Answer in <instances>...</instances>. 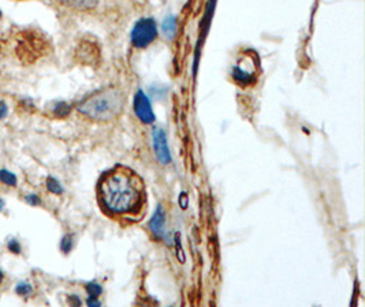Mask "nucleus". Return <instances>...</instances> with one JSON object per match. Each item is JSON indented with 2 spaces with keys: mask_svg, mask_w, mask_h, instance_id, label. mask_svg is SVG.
<instances>
[{
  "mask_svg": "<svg viewBox=\"0 0 365 307\" xmlns=\"http://www.w3.org/2000/svg\"><path fill=\"white\" fill-rule=\"evenodd\" d=\"M97 204L112 220L137 222L148 206V193L143 177L134 170L118 164L105 171L96 186Z\"/></svg>",
  "mask_w": 365,
  "mask_h": 307,
  "instance_id": "obj_1",
  "label": "nucleus"
},
{
  "mask_svg": "<svg viewBox=\"0 0 365 307\" xmlns=\"http://www.w3.org/2000/svg\"><path fill=\"white\" fill-rule=\"evenodd\" d=\"M126 94L119 88L108 86L93 91L77 104L75 109L86 119L95 122H111L125 109Z\"/></svg>",
  "mask_w": 365,
  "mask_h": 307,
  "instance_id": "obj_2",
  "label": "nucleus"
},
{
  "mask_svg": "<svg viewBox=\"0 0 365 307\" xmlns=\"http://www.w3.org/2000/svg\"><path fill=\"white\" fill-rule=\"evenodd\" d=\"M260 75V59L255 51L248 49L237 57L231 68V78L241 88H249L257 82Z\"/></svg>",
  "mask_w": 365,
  "mask_h": 307,
  "instance_id": "obj_3",
  "label": "nucleus"
},
{
  "mask_svg": "<svg viewBox=\"0 0 365 307\" xmlns=\"http://www.w3.org/2000/svg\"><path fill=\"white\" fill-rule=\"evenodd\" d=\"M14 55L22 63L35 62L37 57L43 56V49H46V41L33 30L18 32L14 40Z\"/></svg>",
  "mask_w": 365,
  "mask_h": 307,
  "instance_id": "obj_4",
  "label": "nucleus"
},
{
  "mask_svg": "<svg viewBox=\"0 0 365 307\" xmlns=\"http://www.w3.org/2000/svg\"><path fill=\"white\" fill-rule=\"evenodd\" d=\"M157 25L152 18H141L133 26L130 33V40L133 46L137 49L148 48L157 39Z\"/></svg>",
  "mask_w": 365,
  "mask_h": 307,
  "instance_id": "obj_5",
  "label": "nucleus"
},
{
  "mask_svg": "<svg viewBox=\"0 0 365 307\" xmlns=\"http://www.w3.org/2000/svg\"><path fill=\"white\" fill-rule=\"evenodd\" d=\"M134 114L138 118V120L144 125H151L155 122V112L151 105V101L141 89L136 93L134 96V102H133Z\"/></svg>",
  "mask_w": 365,
  "mask_h": 307,
  "instance_id": "obj_6",
  "label": "nucleus"
},
{
  "mask_svg": "<svg viewBox=\"0 0 365 307\" xmlns=\"http://www.w3.org/2000/svg\"><path fill=\"white\" fill-rule=\"evenodd\" d=\"M152 142H154V150L156 159L159 160L163 165L171 163V153L167 142V135L161 129H155L152 132Z\"/></svg>",
  "mask_w": 365,
  "mask_h": 307,
  "instance_id": "obj_7",
  "label": "nucleus"
},
{
  "mask_svg": "<svg viewBox=\"0 0 365 307\" xmlns=\"http://www.w3.org/2000/svg\"><path fill=\"white\" fill-rule=\"evenodd\" d=\"M57 3L67 10L78 12H86L95 10L100 0H56Z\"/></svg>",
  "mask_w": 365,
  "mask_h": 307,
  "instance_id": "obj_8",
  "label": "nucleus"
},
{
  "mask_svg": "<svg viewBox=\"0 0 365 307\" xmlns=\"http://www.w3.org/2000/svg\"><path fill=\"white\" fill-rule=\"evenodd\" d=\"M165 228V213L161 208V205L157 206V209L155 211V215L149 221V229L152 231L156 238H163Z\"/></svg>",
  "mask_w": 365,
  "mask_h": 307,
  "instance_id": "obj_9",
  "label": "nucleus"
},
{
  "mask_svg": "<svg viewBox=\"0 0 365 307\" xmlns=\"http://www.w3.org/2000/svg\"><path fill=\"white\" fill-rule=\"evenodd\" d=\"M177 18L174 15H167L164 18V21L161 23V33H163V36L167 40L174 39V36L177 34Z\"/></svg>",
  "mask_w": 365,
  "mask_h": 307,
  "instance_id": "obj_10",
  "label": "nucleus"
},
{
  "mask_svg": "<svg viewBox=\"0 0 365 307\" xmlns=\"http://www.w3.org/2000/svg\"><path fill=\"white\" fill-rule=\"evenodd\" d=\"M71 111H73V107L70 105L69 102L66 101L55 102L51 109L52 115H53L55 118H57V119H64V118H67V116L71 114Z\"/></svg>",
  "mask_w": 365,
  "mask_h": 307,
  "instance_id": "obj_11",
  "label": "nucleus"
},
{
  "mask_svg": "<svg viewBox=\"0 0 365 307\" xmlns=\"http://www.w3.org/2000/svg\"><path fill=\"white\" fill-rule=\"evenodd\" d=\"M0 182L8 186V187H17L18 177L14 172L3 168V170H0Z\"/></svg>",
  "mask_w": 365,
  "mask_h": 307,
  "instance_id": "obj_12",
  "label": "nucleus"
},
{
  "mask_svg": "<svg viewBox=\"0 0 365 307\" xmlns=\"http://www.w3.org/2000/svg\"><path fill=\"white\" fill-rule=\"evenodd\" d=\"M15 294L21 298H30L33 294V285L29 281H19L15 285Z\"/></svg>",
  "mask_w": 365,
  "mask_h": 307,
  "instance_id": "obj_13",
  "label": "nucleus"
},
{
  "mask_svg": "<svg viewBox=\"0 0 365 307\" xmlns=\"http://www.w3.org/2000/svg\"><path fill=\"white\" fill-rule=\"evenodd\" d=\"M46 186H47V190L50 191L51 194H55V195H62L63 194V187L60 182L55 179L53 176H48L46 180Z\"/></svg>",
  "mask_w": 365,
  "mask_h": 307,
  "instance_id": "obj_14",
  "label": "nucleus"
},
{
  "mask_svg": "<svg viewBox=\"0 0 365 307\" xmlns=\"http://www.w3.org/2000/svg\"><path fill=\"white\" fill-rule=\"evenodd\" d=\"M74 247V236L73 235H64L60 240V250H62L63 254H69L70 251L73 250Z\"/></svg>",
  "mask_w": 365,
  "mask_h": 307,
  "instance_id": "obj_15",
  "label": "nucleus"
},
{
  "mask_svg": "<svg viewBox=\"0 0 365 307\" xmlns=\"http://www.w3.org/2000/svg\"><path fill=\"white\" fill-rule=\"evenodd\" d=\"M85 291L91 298H99V296L102 295V292H103V288H102V285L99 284V283L92 281V283H88L85 285Z\"/></svg>",
  "mask_w": 365,
  "mask_h": 307,
  "instance_id": "obj_16",
  "label": "nucleus"
},
{
  "mask_svg": "<svg viewBox=\"0 0 365 307\" xmlns=\"http://www.w3.org/2000/svg\"><path fill=\"white\" fill-rule=\"evenodd\" d=\"M7 250L15 254V256H19L22 253V246L19 243V240H17L15 238H11L8 242H7Z\"/></svg>",
  "mask_w": 365,
  "mask_h": 307,
  "instance_id": "obj_17",
  "label": "nucleus"
},
{
  "mask_svg": "<svg viewBox=\"0 0 365 307\" xmlns=\"http://www.w3.org/2000/svg\"><path fill=\"white\" fill-rule=\"evenodd\" d=\"M25 202L35 208V206H40L41 198L37 194H28V195H25Z\"/></svg>",
  "mask_w": 365,
  "mask_h": 307,
  "instance_id": "obj_18",
  "label": "nucleus"
},
{
  "mask_svg": "<svg viewBox=\"0 0 365 307\" xmlns=\"http://www.w3.org/2000/svg\"><path fill=\"white\" fill-rule=\"evenodd\" d=\"M10 108L7 105V102L4 100H0V120H4L8 116Z\"/></svg>",
  "mask_w": 365,
  "mask_h": 307,
  "instance_id": "obj_19",
  "label": "nucleus"
},
{
  "mask_svg": "<svg viewBox=\"0 0 365 307\" xmlns=\"http://www.w3.org/2000/svg\"><path fill=\"white\" fill-rule=\"evenodd\" d=\"M178 202H179V205H181V208H182V209H186V208H188L189 198H188V195H186V193H182L181 195H179Z\"/></svg>",
  "mask_w": 365,
  "mask_h": 307,
  "instance_id": "obj_20",
  "label": "nucleus"
},
{
  "mask_svg": "<svg viewBox=\"0 0 365 307\" xmlns=\"http://www.w3.org/2000/svg\"><path fill=\"white\" fill-rule=\"evenodd\" d=\"M86 305L88 306H100V301H99V298H91V296H88Z\"/></svg>",
  "mask_w": 365,
  "mask_h": 307,
  "instance_id": "obj_21",
  "label": "nucleus"
},
{
  "mask_svg": "<svg viewBox=\"0 0 365 307\" xmlns=\"http://www.w3.org/2000/svg\"><path fill=\"white\" fill-rule=\"evenodd\" d=\"M69 301H70V303H71V305H75V306H77V305H78V306H80V305H81V301H80V299H78V298H77V296H75V295H71V296H70V298H69Z\"/></svg>",
  "mask_w": 365,
  "mask_h": 307,
  "instance_id": "obj_22",
  "label": "nucleus"
},
{
  "mask_svg": "<svg viewBox=\"0 0 365 307\" xmlns=\"http://www.w3.org/2000/svg\"><path fill=\"white\" fill-rule=\"evenodd\" d=\"M3 280H4V273L0 269V283H3Z\"/></svg>",
  "mask_w": 365,
  "mask_h": 307,
  "instance_id": "obj_23",
  "label": "nucleus"
},
{
  "mask_svg": "<svg viewBox=\"0 0 365 307\" xmlns=\"http://www.w3.org/2000/svg\"><path fill=\"white\" fill-rule=\"evenodd\" d=\"M3 18V12H1V10H0V19Z\"/></svg>",
  "mask_w": 365,
  "mask_h": 307,
  "instance_id": "obj_24",
  "label": "nucleus"
},
{
  "mask_svg": "<svg viewBox=\"0 0 365 307\" xmlns=\"http://www.w3.org/2000/svg\"><path fill=\"white\" fill-rule=\"evenodd\" d=\"M1 206H3V202H0V211H1Z\"/></svg>",
  "mask_w": 365,
  "mask_h": 307,
  "instance_id": "obj_25",
  "label": "nucleus"
},
{
  "mask_svg": "<svg viewBox=\"0 0 365 307\" xmlns=\"http://www.w3.org/2000/svg\"><path fill=\"white\" fill-rule=\"evenodd\" d=\"M15 1H28V0H15Z\"/></svg>",
  "mask_w": 365,
  "mask_h": 307,
  "instance_id": "obj_26",
  "label": "nucleus"
}]
</instances>
